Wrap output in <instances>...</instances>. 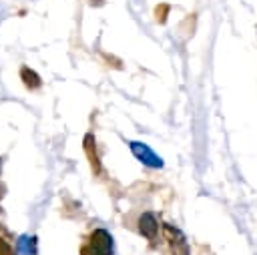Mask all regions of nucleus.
Listing matches in <instances>:
<instances>
[{
    "label": "nucleus",
    "mask_w": 257,
    "mask_h": 255,
    "mask_svg": "<svg viewBox=\"0 0 257 255\" xmlns=\"http://www.w3.org/2000/svg\"><path fill=\"white\" fill-rule=\"evenodd\" d=\"M88 245L96 251V255H112V237L104 229H94Z\"/></svg>",
    "instance_id": "obj_1"
},
{
    "label": "nucleus",
    "mask_w": 257,
    "mask_h": 255,
    "mask_svg": "<svg viewBox=\"0 0 257 255\" xmlns=\"http://www.w3.org/2000/svg\"><path fill=\"white\" fill-rule=\"evenodd\" d=\"M131 151H133V155L141 161V163H145L147 167H153V169H159V167H163V161H161V157H157L147 145H143V143H131Z\"/></svg>",
    "instance_id": "obj_2"
},
{
    "label": "nucleus",
    "mask_w": 257,
    "mask_h": 255,
    "mask_svg": "<svg viewBox=\"0 0 257 255\" xmlns=\"http://www.w3.org/2000/svg\"><path fill=\"white\" fill-rule=\"evenodd\" d=\"M139 231H141L143 237H147V239H155L157 233H159V223H157L155 215H151V213H143V215L139 217Z\"/></svg>",
    "instance_id": "obj_3"
},
{
    "label": "nucleus",
    "mask_w": 257,
    "mask_h": 255,
    "mask_svg": "<svg viewBox=\"0 0 257 255\" xmlns=\"http://www.w3.org/2000/svg\"><path fill=\"white\" fill-rule=\"evenodd\" d=\"M96 141H94V135H86L84 137V141H82V147H84V153H86V157H88V161H90V167H92V171L94 173H100V163H98V157H96Z\"/></svg>",
    "instance_id": "obj_4"
},
{
    "label": "nucleus",
    "mask_w": 257,
    "mask_h": 255,
    "mask_svg": "<svg viewBox=\"0 0 257 255\" xmlns=\"http://www.w3.org/2000/svg\"><path fill=\"white\" fill-rule=\"evenodd\" d=\"M20 78H22L24 86H26V88H30V90H34V88H38V86L42 84L40 76H38L32 68H28V66H24V68L20 70Z\"/></svg>",
    "instance_id": "obj_5"
},
{
    "label": "nucleus",
    "mask_w": 257,
    "mask_h": 255,
    "mask_svg": "<svg viewBox=\"0 0 257 255\" xmlns=\"http://www.w3.org/2000/svg\"><path fill=\"white\" fill-rule=\"evenodd\" d=\"M18 251L24 255L36 253V239L34 237H20L18 239Z\"/></svg>",
    "instance_id": "obj_6"
},
{
    "label": "nucleus",
    "mask_w": 257,
    "mask_h": 255,
    "mask_svg": "<svg viewBox=\"0 0 257 255\" xmlns=\"http://www.w3.org/2000/svg\"><path fill=\"white\" fill-rule=\"evenodd\" d=\"M169 10H171L169 4H159V6L155 8V16H157V22H159V24H165V22H167Z\"/></svg>",
    "instance_id": "obj_7"
},
{
    "label": "nucleus",
    "mask_w": 257,
    "mask_h": 255,
    "mask_svg": "<svg viewBox=\"0 0 257 255\" xmlns=\"http://www.w3.org/2000/svg\"><path fill=\"white\" fill-rule=\"evenodd\" d=\"M0 255H16V253H14V249H12V247H10L2 237H0Z\"/></svg>",
    "instance_id": "obj_8"
},
{
    "label": "nucleus",
    "mask_w": 257,
    "mask_h": 255,
    "mask_svg": "<svg viewBox=\"0 0 257 255\" xmlns=\"http://www.w3.org/2000/svg\"><path fill=\"white\" fill-rule=\"evenodd\" d=\"M80 255H96V251L90 245H84V247H80Z\"/></svg>",
    "instance_id": "obj_9"
},
{
    "label": "nucleus",
    "mask_w": 257,
    "mask_h": 255,
    "mask_svg": "<svg viewBox=\"0 0 257 255\" xmlns=\"http://www.w3.org/2000/svg\"><path fill=\"white\" fill-rule=\"evenodd\" d=\"M90 4H92V6H94V4H96V6H100V4H102V0H90Z\"/></svg>",
    "instance_id": "obj_10"
}]
</instances>
